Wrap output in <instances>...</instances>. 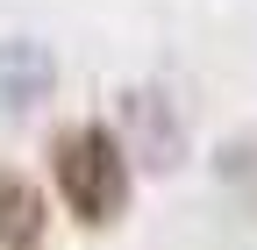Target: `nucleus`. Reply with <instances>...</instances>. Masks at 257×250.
I'll return each instance as SVG.
<instances>
[{
  "label": "nucleus",
  "instance_id": "f257e3e1",
  "mask_svg": "<svg viewBox=\"0 0 257 250\" xmlns=\"http://www.w3.org/2000/svg\"><path fill=\"white\" fill-rule=\"evenodd\" d=\"M57 186H64V207L79 222L107 229L128 207V158H121V143L107 129H72L57 143Z\"/></svg>",
  "mask_w": 257,
  "mask_h": 250
},
{
  "label": "nucleus",
  "instance_id": "f03ea898",
  "mask_svg": "<svg viewBox=\"0 0 257 250\" xmlns=\"http://www.w3.org/2000/svg\"><path fill=\"white\" fill-rule=\"evenodd\" d=\"M57 93V57L29 36H0V121H29Z\"/></svg>",
  "mask_w": 257,
  "mask_h": 250
},
{
  "label": "nucleus",
  "instance_id": "7ed1b4c3",
  "mask_svg": "<svg viewBox=\"0 0 257 250\" xmlns=\"http://www.w3.org/2000/svg\"><path fill=\"white\" fill-rule=\"evenodd\" d=\"M128 129H136V150L157 165V172H172L179 165V121H172V100L165 93H128Z\"/></svg>",
  "mask_w": 257,
  "mask_h": 250
},
{
  "label": "nucleus",
  "instance_id": "20e7f679",
  "mask_svg": "<svg viewBox=\"0 0 257 250\" xmlns=\"http://www.w3.org/2000/svg\"><path fill=\"white\" fill-rule=\"evenodd\" d=\"M43 243V200L22 172H0V250H36Z\"/></svg>",
  "mask_w": 257,
  "mask_h": 250
}]
</instances>
